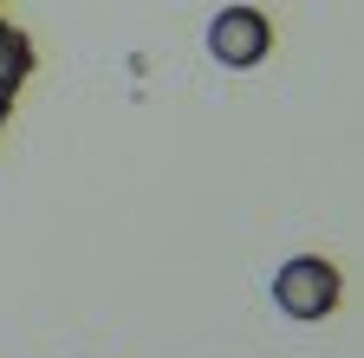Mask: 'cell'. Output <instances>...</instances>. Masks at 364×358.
I'll return each instance as SVG.
<instances>
[{
  "instance_id": "1",
  "label": "cell",
  "mask_w": 364,
  "mask_h": 358,
  "mask_svg": "<svg viewBox=\"0 0 364 358\" xmlns=\"http://www.w3.org/2000/svg\"><path fill=\"white\" fill-rule=\"evenodd\" d=\"M338 300H345V274L326 254H293L280 274H273V306H280L287 320H299V326L332 320Z\"/></svg>"
},
{
  "instance_id": "2",
  "label": "cell",
  "mask_w": 364,
  "mask_h": 358,
  "mask_svg": "<svg viewBox=\"0 0 364 358\" xmlns=\"http://www.w3.org/2000/svg\"><path fill=\"white\" fill-rule=\"evenodd\" d=\"M208 53H215V65H228V72H254V65L273 53L267 14H260V7H221V14L208 20Z\"/></svg>"
},
{
  "instance_id": "3",
  "label": "cell",
  "mask_w": 364,
  "mask_h": 358,
  "mask_svg": "<svg viewBox=\"0 0 364 358\" xmlns=\"http://www.w3.org/2000/svg\"><path fill=\"white\" fill-rule=\"evenodd\" d=\"M33 65H39L33 39H26L20 26H7V20H0V130H7V117H14V105H20V92H26Z\"/></svg>"
}]
</instances>
